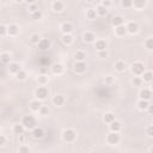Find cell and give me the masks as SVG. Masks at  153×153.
I'll return each instance as SVG.
<instances>
[{"label": "cell", "instance_id": "52a82bcc", "mask_svg": "<svg viewBox=\"0 0 153 153\" xmlns=\"http://www.w3.org/2000/svg\"><path fill=\"white\" fill-rule=\"evenodd\" d=\"M37 44H38V48L41 50H47V49L50 48V41L47 39V38H41Z\"/></svg>", "mask_w": 153, "mask_h": 153}, {"label": "cell", "instance_id": "ee69618b", "mask_svg": "<svg viewBox=\"0 0 153 153\" xmlns=\"http://www.w3.org/2000/svg\"><path fill=\"white\" fill-rule=\"evenodd\" d=\"M147 135L148 136H153V127L152 126H148L147 127Z\"/></svg>", "mask_w": 153, "mask_h": 153}, {"label": "cell", "instance_id": "60d3db41", "mask_svg": "<svg viewBox=\"0 0 153 153\" xmlns=\"http://www.w3.org/2000/svg\"><path fill=\"white\" fill-rule=\"evenodd\" d=\"M37 10H38V7H37V5L36 4H30V6H29V11L30 12H35V11H37Z\"/></svg>", "mask_w": 153, "mask_h": 153}, {"label": "cell", "instance_id": "ffe728a7", "mask_svg": "<svg viewBox=\"0 0 153 153\" xmlns=\"http://www.w3.org/2000/svg\"><path fill=\"white\" fill-rule=\"evenodd\" d=\"M138 107H139L140 110H147L148 107H150V103H148V100L140 99V100H139V103H138Z\"/></svg>", "mask_w": 153, "mask_h": 153}, {"label": "cell", "instance_id": "ba28073f", "mask_svg": "<svg viewBox=\"0 0 153 153\" xmlns=\"http://www.w3.org/2000/svg\"><path fill=\"white\" fill-rule=\"evenodd\" d=\"M33 136L35 139H41L44 136V129L41 128V127H35L33 129Z\"/></svg>", "mask_w": 153, "mask_h": 153}, {"label": "cell", "instance_id": "f6af8a7d", "mask_svg": "<svg viewBox=\"0 0 153 153\" xmlns=\"http://www.w3.org/2000/svg\"><path fill=\"white\" fill-rule=\"evenodd\" d=\"M6 144V138L4 135H0V146H4Z\"/></svg>", "mask_w": 153, "mask_h": 153}, {"label": "cell", "instance_id": "484cf974", "mask_svg": "<svg viewBox=\"0 0 153 153\" xmlns=\"http://www.w3.org/2000/svg\"><path fill=\"white\" fill-rule=\"evenodd\" d=\"M115 69L117 71V72H123V71L126 69V64L123 62V61H117V62L115 64Z\"/></svg>", "mask_w": 153, "mask_h": 153}, {"label": "cell", "instance_id": "7a4b0ae2", "mask_svg": "<svg viewBox=\"0 0 153 153\" xmlns=\"http://www.w3.org/2000/svg\"><path fill=\"white\" fill-rule=\"evenodd\" d=\"M75 132L73 129H66L64 130V133H62V139L66 141V142H72L75 140Z\"/></svg>", "mask_w": 153, "mask_h": 153}, {"label": "cell", "instance_id": "e0dca14e", "mask_svg": "<svg viewBox=\"0 0 153 153\" xmlns=\"http://www.w3.org/2000/svg\"><path fill=\"white\" fill-rule=\"evenodd\" d=\"M110 125V130L111 132H120V129H121V123L118 121H116V120H114L113 122H111V123H109Z\"/></svg>", "mask_w": 153, "mask_h": 153}, {"label": "cell", "instance_id": "f546056e", "mask_svg": "<svg viewBox=\"0 0 153 153\" xmlns=\"http://www.w3.org/2000/svg\"><path fill=\"white\" fill-rule=\"evenodd\" d=\"M0 60H1L4 64H8L10 60H11V56H10L8 53H3L1 55H0Z\"/></svg>", "mask_w": 153, "mask_h": 153}, {"label": "cell", "instance_id": "9a60e30c", "mask_svg": "<svg viewBox=\"0 0 153 153\" xmlns=\"http://www.w3.org/2000/svg\"><path fill=\"white\" fill-rule=\"evenodd\" d=\"M52 71H53L54 74H61L64 72V66L61 64H54L52 66Z\"/></svg>", "mask_w": 153, "mask_h": 153}, {"label": "cell", "instance_id": "bcb514c9", "mask_svg": "<svg viewBox=\"0 0 153 153\" xmlns=\"http://www.w3.org/2000/svg\"><path fill=\"white\" fill-rule=\"evenodd\" d=\"M102 5H103L104 7H109L110 5H111V3H110V0H103V3H102Z\"/></svg>", "mask_w": 153, "mask_h": 153}, {"label": "cell", "instance_id": "d590c367", "mask_svg": "<svg viewBox=\"0 0 153 153\" xmlns=\"http://www.w3.org/2000/svg\"><path fill=\"white\" fill-rule=\"evenodd\" d=\"M31 17H33V19H41L42 18V12H41L39 10H37V11L31 13Z\"/></svg>", "mask_w": 153, "mask_h": 153}, {"label": "cell", "instance_id": "8d00e7d4", "mask_svg": "<svg viewBox=\"0 0 153 153\" xmlns=\"http://www.w3.org/2000/svg\"><path fill=\"white\" fill-rule=\"evenodd\" d=\"M145 46L148 50H152L153 49V39L152 38H147L146 39V42H145Z\"/></svg>", "mask_w": 153, "mask_h": 153}, {"label": "cell", "instance_id": "277c9868", "mask_svg": "<svg viewBox=\"0 0 153 153\" xmlns=\"http://www.w3.org/2000/svg\"><path fill=\"white\" fill-rule=\"evenodd\" d=\"M132 72L136 75H142V73L145 72V66L141 62H134L132 66Z\"/></svg>", "mask_w": 153, "mask_h": 153}, {"label": "cell", "instance_id": "74e56055", "mask_svg": "<svg viewBox=\"0 0 153 153\" xmlns=\"http://www.w3.org/2000/svg\"><path fill=\"white\" fill-rule=\"evenodd\" d=\"M38 83L39 84H46V83H48V77H46V75L38 77Z\"/></svg>", "mask_w": 153, "mask_h": 153}, {"label": "cell", "instance_id": "4fadbf2b", "mask_svg": "<svg viewBox=\"0 0 153 153\" xmlns=\"http://www.w3.org/2000/svg\"><path fill=\"white\" fill-rule=\"evenodd\" d=\"M61 31H62V34H71L73 31V25L71 23H64L61 25Z\"/></svg>", "mask_w": 153, "mask_h": 153}, {"label": "cell", "instance_id": "f5cc1de1", "mask_svg": "<svg viewBox=\"0 0 153 153\" xmlns=\"http://www.w3.org/2000/svg\"><path fill=\"white\" fill-rule=\"evenodd\" d=\"M16 3H22V1H24V0H15Z\"/></svg>", "mask_w": 153, "mask_h": 153}, {"label": "cell", "instance_id": "db71d44e", "mask_svg": "<svg viewBox=\"0 0 153 153\" xmlns=\"http://www.w3.org/2000/svg\"><path fill=\"white\" fill-rule=\"evenodd\" d=\"M86 1H87V3H92V1H93V0H86Z\"/></svg>", "mask_w": 153, "mask_h": 153}, {"label": "cell", "instance_id": "7c38bea8", "mask_svg": "<svg viewBox=\"0 0 153 153\" xmlns=\"http://www.w3.org/2000/svg\"><path fill=\"white\" fill-rule=\"evenodd\" d=\"M18 31H19V29L16 24H11L7 26V35H10V36H16L18 34Z\"/></svg>", "mask_w": 153, "mask_h": 153}, {"label": "cell", "instance_id": "30bf717a", "mask_svg": "<svg viewBox=\"0 0 153 153\" xmlns=\"http://www.w3.org/2000/svg\"><path fill=\"white\" fill-rule=\"evenodd\" d=\"M83 38H84V41H85L86 43H92V42H95L96 36H95V34H93V33L87 31V33H85V34L83 35Z\"/></svg>", "mask_w": 153, "mask_h": 153}, {"label": "cell", "instance_id": "4316f807", "mask_svg": "<svg viewBox=\"0 0 153 153\" xmlns=\"http://www.w3.org/2000/svg\"><path fill=\"white\" fill-rule=\"evenodd\" d=\"M62 42L65 44H71V43L73 42L72 35H71V34H64V36H62Z\"/></svg>", "mask_w": 153, "mask_h": 153}, {"label": "cell", "instance_id": "ac0fdd59", "mask_svg": "<svg viewBox=\"0 0 153 153\" xmlns=\"http://www.w3.org/2000/svg\"><path fill=\"white\" fill-rule=\"evenodd\" d=\"M95 47H96V49L98 50V52H100V50H105L107 49V42L103 41V39H99V41L96 42Z\"/></svg>", "mask_w": 153, "mask_h": 153}, {"label": "cell", "instance_id": "83f0119b", "mask_svg": "<svg viewBox=\"0 0 153 153\" xmlns=\"http://www.w3.org/2000/svg\"><path fill=\"white\" fill-rule=\"evenodd\" d=\"M115 120V115L113 113H108L104 115V122H107V123H111Z\"/></svg>", "mask_w": 153, "mask_h": 153}, {"label": "cell", "instance_id": "c3c4849f", "mask_svg": "<svg viewBox=\"0 0 153 153\" xmlns=\"http://www.w3.org/2000/svg\"><path fill=\"white\" fill-rule=\"evenodd\" d=\"M19 152H30V148L25 147V146H22V147H19Z\"/></svg>", "mask_w": 153, "mask_h": 153}, {"label": "cell", "instance_id": "d4e9b609", "mask_svg": "<svg viewBox=\"0 0 153 153\" xmlns=\"http://www.w3.org/2000/svg\"><path fill=\"white\" fill-rule=\"evenodd\" d=\"M96 12H97V15H99V16H107V13H108V8L107 7H104L103 5H99L98 7H97V10H96Z\"/></svg>", "mask_w": 153, "mask_h": 153}, {"label": "cell", "instance_id": "5b68a950", "mask_svg": "<svg viewBox=\"0 0 153 153\" xmlns=\"http://www.w3.org/2000/svg\"><path fill=\"white\" fill-rule=\"evenodd\" d=\"M107 140H108L109 144L116 145V144H118V142H120V135L117 134V132H111V133L108 135Z\"/></svg>", "mask_w": 153, "mask_h": 153}, {"label": "cell", "instance_id": "816d5d0a", "mask_svg": "<svg viewBox=\"0 0 153 153\" xmlns=\"http://www.w3.org/2000/svg\"><path fill=\"white\" fill-rule=\"evenodd\" d=\"M24 1H26L28 4H34V3H35V0H24Z\"/></svg>", "mask_w": 153, "mask_h": 153}, {"label": "cell", "instance_id": "ab89813d", "mask_svg": "<svg viewBox=\"0 0 153 153\" xmlns=\"http://www.w3.org/2000/svg\"><path fill=\"white\" fill-rule=\"evenodd\" d=\"M7 34V26L0 25V36H5Z\"/></svg>", "mask_w": 153, "mask_h": 153}, {"label": "cell", "instance_id": "8fae6325", "mask_svg": "<svg viewBox=\"0 0 153 153\" xmlns=\"http://www.w3.org/2000/svg\"><path fill=\"white\" fill-rule=\"evenodd\" d=\"M126 28H127V33H130V34H135L139 30V25L134 22H130Z\"/></svg>", "mask_w": 153, "mask_h": 153}, {"label": "cell", "instance_id": "44dd1931", "mask_svg": "<svg viewBox=\"0 0 153 153\" xmlns=\"http://www.w3.org/2000/svg\"><path fill=\"white\" fill-rule=\"evenodd\" d=\"M41 107H42V104H41L39 100H33L31 103H30V108H31L33 111H38L41 109Z\"/></svg>", "mask_w": 153, "mask_h": 153}, {"label": "cell", "instance_id": "cb8c5ba5", "mask_svg": "<svg viewBox=\"0 0 153 153\" xmlns=\"http://www.w3.org/2000/svg\"><path fill=\"white\" fill-rule=\"evenodd\" d=\"M24 126L23 125H15L13 127V132H15V134H18V135H22L24 133Z\"/></svg>", "mask_w": 153, "mask_h": 153}, {"label": "cell", "instance_id": "2e32d148", "mask_svg": "<svg viewBox=\"0 0 153 153\" xmlns=\"http://www.w3.org/2000/svg\"><path fill=\"white\" fill-rule=\"evenodd\" d=\"M115 31H116V35H117V36H125V35L127 34V28H126L123 24H122V25L116 26Z\"/></svg>", "mask_w": 153, "mask_h": 153}, {"label": "cell", "instance_id": "7bdbcfd3", "mask_svg": "<svg viewBox=\"0 0 153 153\" xmlns=\"http://www.w3.org/2000/svg\"><path fill=\"white\" fill-rule=\"evenodd\" d=\"M114 83V78L113 77H107L105 78V85H111V84H113Z\"/></svg>", "mask_w": 153, "mask_h": 153}, {"label": "cell", "instance_id": "681fc988", "mask_svg": "<svg viewBox=\"0 0 153 153\" xmlns=\"http://www.w3.org/2000/svg\"><path fill=\"white\" fill-rule=\"evenodd\" d=\"M133 83H134L135 85H138V86H139V85L141 84V80H140L139 78H134V80H133Z\"/></svg>", "mask_w": 153, "mask_h": 153}, {"label": "cell", "instance_id": "f907efd6", "mask_svg": "<svg viewBox=\"0 0 153 153\" xmlns=\"http://www.w3.org/2000/svg\"><path fill=\"white\" fill-rule=\"evenodd\" d=\"M39 72L42 73V74H44L46 72H48V68H46V67H43V68H41V69H39Z\"/></svg>", "mask_w": 153, "mask_h": 153}, {"label": "cell", "instance_id": "b9f144b4", "mask_svg": "<svg viewBox=\"0 0 153 153\" xmlns=\"http://www.w3.org/2000/svg\"><path fill=\"white\" fill-rule=\"evenodd\" d=\"M39 39H41V37H39L38 35H33V36H31V42H33V43H38Z\"/></svg>", "mask_w": 153, "mask_h": 153}, {"label": "cell", "instance_id": "d6a6232c", "mask_svg": "<svg viewBox=\"0 0 153 153\" xmlns=\"http://www.w3.org/2000/svg\"><path fill=\"white\" fill-rule=\"evenodd\" d=\"M97 16V12H96V10H87V12H86V17L89 19H95Z\"/></svg>", "mask_w": 153, "mask_h": 153}, {"label": "cell", "instance_id": "f35d334b", "mask_svg": "<svg viewBox=\"0 0 153 153\" xmlns=\"http://www.w3.org/2000/svg\"><path fill=\"white\" fill-rule=\"evenodd\" d=\"M38 111H39V113H41V115H43V116H44V115H48V113H49V110H48V108H47V107H43V105L41 107V109H39Z\"/></svg>", "mask_w": 153, "mask_h": 153}, {"label": "cell", "instance_id": "6da1fadb", "mask_svg": "<svg viewBox=\"0 0 153 153\" xmlns=\"http://www.w3.org/2000/svg\"><path fill=\"white\" fill-rule=\"evenodd\" d=\"M22 125L26 129H34L36 127V125H37V121H36V118L33 115H26L22 120Z\"/></svg>", "mask_w": 153, "mask_h": 153}, {"label": "cell", "instance_id": "4dcf8cb0", "mask_svg": "<svg viewBox=\"0 0 153 153\" xmlns=\"http://www.w3.org/2000/svg\"><path fill=\"white\" fill-rule=\"evenodd\" d=\"M74 57H75L77 61H84L85 57H86V55H85L84 52H77V53L74 54Z\"/></svg>", "mask_w": 153, "mask_h": 153}, {"label": "cell", "instance_id": "8992f818", "mask_svg": "<svg viewBox=\"0 0 153 153\" xmlns=\"http://www.w3.org/2000/svg\"><path fill=\"white\" fill-rule=\"evenodd\" d=\"M74 71L79 74L84 73L86 71V64L84 62V61H77L75 65H74Z\"/></svg>", "mask_w": 153, "mask_h": 153}, {"label": "cell", "instance_id": "7402d4cb", "mask_svg": "<svg viewBox=\"0 0 153 153\" xmlns=\"http://www.w3.org/2000/svg\"><path fill=\"white\" fill-rule=\"evenodd\" d=\"M53 10L55 12H61L64 10V4L61 1H54L53 3Z\"/></svg>", "mask_w": 153, "mask_h": 153}, {"label": "cell", "instance_id": "1f68e13d", "mask_svg": "<svg viewBox=\"0 0 153 153\" xmlns=\"http://www.w3.org/2000/svg\"><path fill=\"white\" fill-rule=\"evenodd\" d=\"M142 75H144V77H142L144 81H147V83H151V81H152V78H153L152 72H144Z\"/></svg>", "mask_w": 153, "mask_h": 153}, {"label": "cell", "instance_id": "7dc6e473", "mask_svg": "<svg viewBox=\"0 0 153 153\" xmlns=\"http://www.w3.org/2000/svg\"><path fill=\"white\" fill-rule=\"evenodd\" d=\"M98 55H99V57H107L108 53H107V50H100Z\"/></svg>", "mask_w": 153, "mask_h": 153}, {"label": "cell", "instance_id": "d6986e66", "mask_svg": "<svg viewBox=\"0 0 153 153\" xmlns=\"http://www.w3.org/2000/svg\"><path fill=\"white\" fill-rule=\"evenodd\" d=\"M8 69H10V72H11V73L16 74L17 72H19V71L22 69V67H20V65H19V64H17V62H13V64H10V67H8Z\"/></svg>", "mask_w": 153, "mask_h": 153}, {"label": "cell", "instance_id": "f1b7e54d", "mask_svg": "<svg viewBox=\"0 0 153 153\" xmlns=\"http://www.w3.org/2000/svg\"><path fill=\"white\" fill-rule=\"evenodd\" d=\"M113 24H114L115 26L122 25V24H123V18H122V17H120V16H116V17H114V18H113Z\"/></svg>", "mask_w": 153, "mask_h": 153}, {"label": "cell", "instance_id": "9c48e42d", "mask_svg": "<svg viewBox=\"0 0 153 153\" xmlns=\"http://www.w3.org/2000/svg\"><path fill=\"white\" fill-rule=\"evenodd\" d=\"M139 96H140V98H141V99L150 100V99H151V97H152V92H151V90H148V89H142V90L140 91Z\"/></svg>", "mask_w": 153, "mask_h": 153}, {"label": "cell", "instance_id": "5bb4252c", "mask_svg": "<svg viewBox=\"0 0 153 153\" xmlns=\"http://www.w3.org/2000/svg\"><path fill=\"white\" fill-rule=\"evenodd\" d=\"M65 103V98H64V96H61V95H56V96H54V98H53V104L54 105H56V107H61Z\"/></svg>", "mask_w": 153, "mask_h": 153}, {"label": "cell", "instance_id": "836d02e7", "mask_svg": "<svg viewBox=\"0 0 153 153\" xmlns=\"http://www.w3.org/2000/svg\"><path fill=\"white\" fill-rule=\"evenodd\" d=\"M16 77H17L18 80H25V78H26V73L24 72L23 69H20L19 72L16 73Z\"/></svg>", "mask_w": 153, "mask_h": 153}, {"label": "cell", "instance_id": "e575fe53", "mask_svg": "<svg viewBox=\"0 0 153 153\" xmlns=\"http://www.w3.org/2000/svg\"><path fill=\"white\" fill-rule=\"evenodd\" d=\"M122 6L126 7V8H129L133 6V0H122Z\"/></svg>", "mask_w": 153, "mask_h": 153}, {"label": "cell", "instance_id": "603a6c76", "mask_svg": "<svg viewBox=\"0 0 153 153\" xmlns=\"http://www.w3.org/2000/svg\"><path fill=\"white\" fill-rule=\"evenodd\" d=\"M146 5V0H133V6L136 8H144Z\"/></svg>", "mask_w": 153, "mask_h": 153}, {"label": "cell", "instance_id": "3957f363", "mask_svg": "<svg viewBox=\"0 0 153 153\" xmlns=\"http://www.w3.org/2000/svg\"><path fill=\"white\" fill-rule=\"evenodd\" d=\"M35 95H36V97H37L38 100H43V99H46V98L48 97L49 92H48L47 87H44V86H39V87L36 90Z\"/></svg>", "mask_w": 153, "mask_h": 153}]
</instances>
